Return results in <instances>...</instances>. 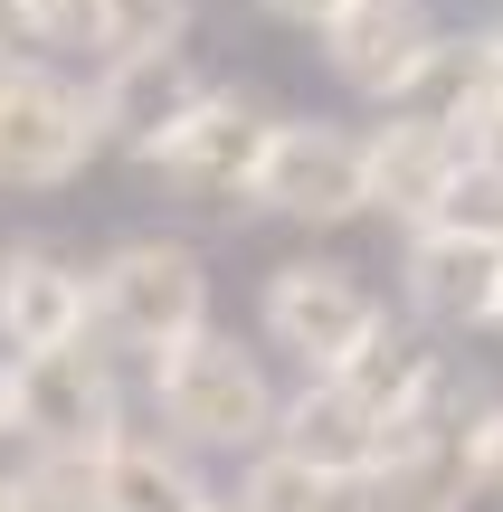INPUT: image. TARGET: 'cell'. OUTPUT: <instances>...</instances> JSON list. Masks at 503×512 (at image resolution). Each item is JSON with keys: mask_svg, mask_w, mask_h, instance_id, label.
<instances>
[{"mask_svg": "<svg viewBox=\"0 0 503 512\" xmlns=\"http://www.w3.org/2000/svg\"><path fill=\"white\" fill-rule=\"evenodd\" d=\"M0 512H105V503H95V465L29 456L19 475H0Z\"/></svg>", "mask_w": 503, "mask_h": 512, "instance_id": "cell-20", "label": "cell"}, {"mask_svg": "<svg viewBox=\"0 0 503 512\" xmlns=\"http://www.w3.org/2000/svg\"><path fill=\"white\" fill-rule=\"evenodd\" d=\"M10 437H29L38 456L95 465L114 437H124L114 361H105L95 342H67V351H38V361H10Z\"/></svg>", "mask_w": 503, "mask_h": 512, "instance_id": "cell-6", "label": "cell"}, {"mask_svg": "<svg viewBox=\"0 0 503 512\" xmlns=\"http://www.w3.org/2000/svg\"><path fill=\"white\" fill-rule=\"evenodd\" d=\"M276 124L285 114H266L257 95L209 86V105L152 152V171H162L181 200H200V209H238V200H257V171H266V152H276Z\"/></svg>", "mask_w": 503, "mask_h": 512, "instance_id": "cell-7", "label": "cell"}, {"mask_svg": "<svg viewBox=\"0 0 503 512\" xmlns=\"http://www.w3.org/2000/svg\"><path fill=\"white\" fill-rule=\"evenodd\" d=\"M67 342H95V266H67L38 238L0 247V351L38 361Z\"/></svg>", "mask_w": 503, "mask_h": 512, "instance_id": "cell-9", "label": "cell"}, {"mask_svg": "<svg viewBox=\"0 0 503 512\" xmlns=\"http://www.w3.org/2000/svg\"><path fill=\"white\" fill-rule=\"evenodd\" d=\"M437 10L428 0H352V10L323 29V57H333V76L352 95H371V105H409V86H418V67L437 57Z\"/></svg>", "mask_w": 503, "mask_h": 512, "instance_id": "cell-10", "label": "cell"}, {"mask_svg": "<svg viewBox=\"0 0 503 512\" xmlns=\"http://www.w3.org/2000/svg\"><path fill=\"white\" fill-rule=\"evenodd\" d=\"M38 38L48 48H105V0H38Z\"/></svg>", "mask_w": 503, "mask_h": 512, "instance_id": "cell-22", "label": "cell"}, {"mask_svg": "<svg viewBox=\"0 0 503 512\" xmlns=\"http://www.w3.org/2000/svg\"><path fill=\"white\" fill-rule=\"evenodd\" d=\"M428 228H447V238H475V247H503V171H485L466 152V171H456V190L437 200V219Z\"/></svg>", "mask_w": 503, "mask_h": 512, "instance_id": "cell-21", "label": "cell"}, {"mask_svg": "<svg viewBox=\"0 0 503 512\" xmlns=\"http://www.w3.org/2000/svg\"><path fill=\"white\" fill-rule=\"evenodd\" d=\"M257 313H266V342L304 361V380H342V370L380 342V323H390V313H380V294L361 285L352 266H323V256L276 266Z\"/></svg>", "mask_w": 503, "mask_h": 512, "instance_id": "cell-5", "label": "cell"}, {"mask_svg": "<svg viewBox=\"0 0 503 512\" xmlns=\"http://www.w3.org/2000/svg\"><path fill=\"white\" fill-rule=\"evenodd\" d=\"M466 152H475V162H485V171H503V95H494L485 114H475V133H466Z\"/></svg>", "mask_w": 503, "mask_h": 512, "instance_id": "cell-26", "label": "cell"}, {"mask_svg": "<svg viewBox=\"0 0 503 512\" xmlns=\"http://www.w3.org/2000/svg\"><path fill=\"white\" fill-rule=\"evenodd\" d=\"M257 209H276V219H295V228L361 219V209H371V152H361V133L295 124V114H285L276 152H266V171H257Z\"/></svg>", "mask_w": 503, "mask_h": 512, "instance_id": "cell-8", "label": "cell"}, {"mask_svg": "<svg viewBox=\"0 0 503 512\" xmlns=\"http://www.w3.org/2000/svg\"><path fill=\"white\" fill-rule=\"evenodd\" d=\"M257 10H266V19H285V29H314V38H323L342 10H352V0H257Z\"/></svg>", "mask_w": 503, "mask_h": 512, "instance_id": "cell-24", "label": "cell"}, {"mask_svg": "<svg viewBox=\"0 0 503 512\" xmlns=\"http://www.w3.org/2000/svg\"><path fill=\"white\" fill-rule=\"evenodd\" d=\"M152 408H162L171 446H219V456H266L276 418H285L257 351H238L228 332H200V342L162 351L152 361Z\"/></svg>", "mask_w": 503, "mask_h": 512, "instance_id": "cell-1", "label": "cell"}, {"mask_svg": "<svg viewBox=\"0 0 503 512\" xmlns=\"http://www.w3.org/2000/svg\"><path fill=\"white\" fill-rule=\"evenodd\" d=\"M475 465H485V494H503V399L485 408V427H475Z\"/></svg>", "mask_w": 503, "mask_h": 512, "instance_id": "cell-25", "label": "cell"}, {"mask_svg": "<svg viewBox=\"0 0 503 512\" xmlns=\"http://www.w3.org/2000/svg\"><path fill=\"white\" fill-rule=\"evenodd\" d=\"M209 512H247V503H209Z\"/></svg>", "mask_w": 503, "mask_h": 512, "instance_id": "cell-28", "label": "cell"}, {"mask_svg": "<svg viewBox=\"0 0 503 512\" xmlns=\"http://www.w3.org/2000/svg\"><path fill=\"white\" fill-rule=\"evenodd\" d=\"M95 152H105L95 86L57 76L48 57L0 67V190H67Z\"/></svg>", "mask_w": 503, "mask_h": 512, "instance_id": "cell-3", "label": "cell"}, {"mask_svg": "<svg viewBox=\"0 0 503 512\" xmlns=\"http://www.w3.org/2000/svg\"><path fill=\"white\" fill-rule=\"evenodd\" d=\"M475 427H485V408L466 418V380H437L428 399L409 408V418L390 427V446H380L371 465V512H466L485 494V465H475Z\"/></svg>", "mask_w": 503, "mask_h": 512, "instance_id": "cell-4", "label": "cell"}, {"mask_svg": "<svg viewBox=\"0 0 503 512\" xmlns=\"http://www.w3.org/2000/svg\"><path fill=\"white\" fill-rule=\"evenodd\" d=\"M342 380H352V389H361V399H371V408H380V418H390V427H399V418H409V408H418V399H428V389H437V380H447V361H437V351H428V342H418V332H399V323H380V342H371V351H361V361H352V370H342Z\"/></svg>", "mask_w": 503, "mask_h": 512, "instance_id": "cell-17", "label": "cell"}, {"mask_svg": "<svg viewBox=\"0 0 503 512\" xmlns=\"http://www.w3.org/2000/svg\"><path fill=\"white\" fill-rule=\"evenodd\" d=\"M95 503H105V512H209L219 494L200 484L190 446L124 427V437H114L105 456H95Z\"/></svg>", "mask_w": 503, "mask_h": 512, "instance_id": "cell-15", "label": "cell"}, {"mask_svg": "<svg viewBox=\"0 0 503 512\" xmlns=\"http://www.w3.org/2000/svg\"><path fill=\"white\" fill-rule=\"evenodd\" d=\"M399 275H409V313L428 332H485V323H503V247L418 228Z\"/></svg>", "mask_w": 503, "mask_h": 512, "instance_id": "cell-12", "label": "cell"}, {"mask_svg": "<svg viewBox=\"0 0 503 512\" xmlns=\"http://www.w3.org/2000/svg\"><path fill=\"white\" fill-rule=\"evenodd\" d=\"M276 446H285V456H304V465H323V475L371 484L380 446H390V418H380L352 380H304L295 399H285V418H276Z\"/></svg>", "mask_w": 503, "mask_h": 512, "instance_id": "cell-14", "label": "cell"}, {"mask_svg": "<svg viewBox=\"0 0 503 512\" xmlns=\"http://www.w3.org/2000/svg\"><path fill=\"white\" fill-rule=\"evenodd\" d=\"M29 48H38V0H0V67H19Z\"/></svg>", "mask_w": 503, "mask_h": 512, "instance_id": "cell-23", "label": "cell"}, {"mask_svg": "<svg viewBox=\"0 0 503 512\" xmlns=\"http://www.w3.org/2000/svg\"><path fill=\"white\" fill-rule=\"evenodd\" d=\"M200 105H209V76L190 67V48H171V57H124V67H105V76H95L105 143H114V152H133L143 171H152V152H162V143H171V133H181Z\"/></svg>", "mask_w": 503, "mask_h": 512, "instance_id": "cell-11", "label": "cell"}, {"mask_svg": "<svg viewBox=\"0 0 503 512\" xmlns=\"http://www.w3.org/2000/svg\"><path fill=\"white\" fill-rule=\"evenodd\" d=\"M503 95V29H475V38H437V57L418 67L409 105L418 124H447V133H475V114H485Z\"/></svg>", "mask_w": 503, "mask_h": 512, "instance_id": "cell-16", "label": "cell"}, {"mask_svg": "<svg viewBox=\"0 0 503 512\" xmlns=\"http://www.w3.org/2000/svg\"><path fill=\"white\" fill-rule=\"evenodd\" d=\"M247 512H371L352 475H323V465L285 456V446H266V456H247V484H238Z\"/></svg>", "mask_w": 503, "mask_h": 512, "instance_id": "cell-18", "label": "cell"}, {"mask_svg": "<svg viewBox=\"0 0 503 512\" xmlns=\"http://www.w3.org/2000/svg\"><path fill=\"white\" fill-rule=\"evenodd\" d=\"M190 38V0H105V67H124V57H171Z\"/></svg>", "mask_w": 503, "mask_h": 512, "instance_id": "cell-19", "label": "cell"}, {"mask_svg": "<svg viewBox=\"0 0 503 512\" xmlns=\"http://www.w3.org/2000/svg\"><path fill=\"white\" fill-rule=\"evenodd\" d=\"M0 437H10V361H0Z\"/></svg>", "mask_w": 503, "mask_h": 512, "instance_id": "cell-27", "label": "cell"}, {"mask_svg": "<svg viewBox=\"0 0 503 512\" xmlns=\"http://www.w3.org/2000/svg\"><path fill=\"white\" fill-rule=\"evenodd\" d=\"M361 152H371V209L409 219V238L437 219V200H447L456 171H466V133L418 124V114H390L380 133H361Z\"/></svg>", "mask_w": 503, "mask_h": 512, "instance_id": "cell-13", "label": "cell"}, {"mask_svg": "<svg viewBox=\"0 0 503 512\" xmlns=\"http://www.w3.org/2000/svg\"><path fill=\"white\" fill-rule=\"evenodd\" d=\"M95 332L124 342V351H143V361L200 342L209 332V266H200V247H181V238L105 247V266H95Z\"/></svg>", "mask_w": 503, "mask_h": 512, "instance_id": "cell-2", "label": "cell"}]
</instances>
